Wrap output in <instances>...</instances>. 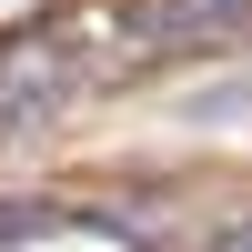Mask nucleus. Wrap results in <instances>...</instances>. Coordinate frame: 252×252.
<instances>
[{
	"instance_id": "3",
	"label": "nucleus",
	"mask_w": 252,
	"mask_h": 252,
	"mask_svg": "<svg viewBox=\"0 0 252 252\" xmlns=\"http://www.w3.org/2000/svg\"><path fill=\"white\" fill-rule=\"evenodd\" d=\"M192 121H252V71L242 81H202V91H192Z\"/></svg>"
},
{
	"instance_id": "1",
	"label": "nucleus",
	"mask_w": 252,
	"mask_h": 252,
	"mask_svg": "<svg viewBox=\"0 0 252 252\" xmlns=\"http://www.w3.org/2000/svg\"><path fill=\"white\" fill-rule=\"evenodd\" d=\"M61 101H71L61 40H0V131H40Z\"/></svg>"
},
{
	"instance_id": "2",
	"label": "nucleus",
	"mask_w": 252,
	"mask_h": 252,
	"mask_svg": "<svg viewBox=\"0 0 252 252\" xmlns=\"http://www.w3.org/2000/svg\"><path fill=\"white\" fill-rule=\"evenodd\" d=\"M141 51H222L252 40V0H131Z\"/></svg>"
},
{
	"instance_id": "4",
	"label": "nucleus",
	"mask_w": 252,
	"mask_h": 252,
	"mask_svg": "<svg viewBox=\"0 0 252 252\" xmlns=\"http://www.w3.org/2000/svg\"><path fill=\"white\" fill-rule=\"evenodd\" d=\"M212 252H252V222H232V232H222V242H212Z\"/></svg>"
}]
</instances>
